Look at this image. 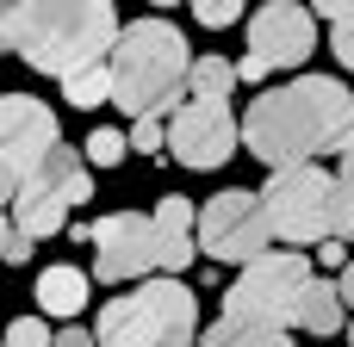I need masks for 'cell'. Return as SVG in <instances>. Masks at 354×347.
I'll return each instance as SVG.
<instances>
[{"instance_id": "cell-13", "label": "cell", "mask_w": 354, "mask_h": 347, "mask_svg": "<svg viewBox=\"0 0 354 347\" xmlns=\"http://www.w3.org/2000/svg\"><path fill=\"white\" fill-rule=\"evenodd\" d=\"M62 224H68L62 192H56L50 180H31V186L19 192V205H12V230H19V236H31V242H44V236H56Z\"/></svg>"}, {"instance_id": "cell-21", "label": "cell", "mask_w": 354, "mask_h": 347, "mask_svg": "<svg viewBox=\"0 0 354 347\" xmlns=\"http://www.w3.org/2000/svg\"><path fill=\"white\" fill-rule=\"evenodd\" d=\"M336 236L354 242V155L336 161Z\"/></svg>"}, {"instance_id": "cell-3", "label": "cell", "mask_w": 354, "mask_h": 347, "mask_svg": "<svg viewBox=\"0 0 354 347\" xmlns=\"http://www.w3.org/2000/svg\"><path fill=\"white\" fill-rule=\"evenodd\" d=\"M193 50L180 37V25H168L162 12H143L118 31L112 43V106H124L131 118H162L168 106H187L193 87Z\"/></svg>"}, {"instance_id": "cell-9", "label": "cell", "mask_w": 354, "mask_h": 347, "mask_svg": "<svg viewBox=\"0 0 354 347\" xmlns=\"http://www.w3.org/2000/svg\"><path fill=\"white\" fill-rule=\"evenodd\" d=\"M199 255L212 261H230V267H255L268 248H274V224H268V205L255 186H224L199 205V230H193Z\"/></svg>"}, {"instance_id": "cell-18", "label": "cell", "mask_w": 354, "mask_h": 347, "mask_svg": "<svg viewBox=\"0 0 354 347\" xmlns=\"http://www.w3.org/2000/svg\"><path fill=\"white\" fill-rule=\"evenodd\" d=\"M230 87H236V62H224V56H199L193 62V99H230Z\"/></svg>"}, {"instance_id": "cell-23", "label": "cell", "mask_w": 354, "mask_h": 347, "mask_svg": "<svg viewBox=\"0 0 354 347\" xmlns=\"http://www.w3.org/2000/svg\"><path fill=\"white\" fill-rule=\"evenodd\" d=\"M187 6H193V19H199L205 31H224V25H236V19H243V6H249V0H187Z\"/></svg>"}, {"instance_id": "cell-26", "label": "cell", "mask_w": 354, "mask_h": 347, "mask_svg": "<svg viewBox=\"0 0 354 347\" xmlns=\"http://www.w3.org/2000/svg\"><path fill=\"white\" fill-rule=\"evenodd\" d=\"M311 261H317V267H336V273H342L354 255H348V242H342V236H330V242H317V255H311Z\"/></svg>"}, {"instance_id": "cell-25", "label": "cell", "mask_w": 354, "mask_h": 347, "mask_svg": "<svg viewBox=\"0 0 354 347\" xmlns=\"http://www.w3.org/2000/svg\"><path fill=\"white\" fill-rule=\"evenodd\" d=\"M330 56H336V62L354 75V12H342V19L330 25Z\"/></svg>"}, {"instance_id": "cell-35", "label": "cell", "mask_w": 354, "mask_h": 347, "mask_svg": "<svg viewBox=\"0 0 354 347\" xmlns=\"http://www.w3.org/2000/svg\"><path fill=\"white\" fill-rule=\"evenodd\" d=\"M342 335H348V347H354V323H348V329H342Z\"/></svg>"}, {"instance_id": "cell-19", "label": "cell", "mask_w": 354, "mask_h": 347, "mask_svg": "<svg viewBox=\"0 0 354 347\" xmlns=\"http://www.w3.org/2000/svg\"><path fill=\"white\" fill-rule=\"evenodd\" d=\"M81 155H87V168H118V161L131 155V130L93 124V130H87V143H81Z\"/></svg>"}, {"instance_id": "cell-15", "label": "cell", "mask_w": 354, "mask_h": 347, "mask_svg": "<svg viewBox=\"0 0 354 347\" xmlns=\"http://www.w3.org/2000/svg\"><path fill=\"white\" fill-rule=\"evenodd\" d=\"M299 329H305V335H317V341H330V335H342V329H348V304H342L336 279H311L305 310H299Z\"/></svg>"}, {"instance_id": "cell-22", "label": "cell", "mask_w": 354, "mask_h": 347, "mask_svg": "<svg viewBox=\"0 0 354 347\" xmlns=\"http://www.w3.org/2000/svg\"><path fill=\"white\" fill-rule=\"evenodd\" d=\"M6 347H56V335H50V323L31 310V317H12V323H6Z\"/></svg>"}, {"instance_id": "cell-24", "label": "cell", "mask_w": 354, "mask_h": 347, "mask_svg": "<svg viewBox=\"0 0 354 347\" xmlns=\"http://www.w3.org/2000/svg\"><path fill=\"white\" fill-rule=\"evenodd\" d=\"M131 149L137 155H162L168 149V124L162 118H131Z\"/></svg>"}, {"instance_id": "cell-34", "label": "cell", "mask_w": 354, "mask_h": 347, "mask_svg": "<svg viewBox=\"0 0 354 347\" xmlns=\"http://www.w3.org/2000/svg\"><path fill=\"white\" fill-rule=\"evenodd\" d=\"M149 6H187V0H149Z\"/></svg>"}, {"instance_id": "cell-27", "label": "cell", "mask_w": 354, "mask_h": 347, "mask_svg": "<svg viewBox=\"0 0 354 347\" xmlns=\"http://www.w3.org/2000/svg\"><path fill=\"white\" fill-rule=\"evenodd\" d=\"M56 347H100V341H93V329H81V323H62V329H56Z\"/></svg>"}, {"instance_id": "cell-7", "label": "cell", "mask_w": 354, "mask_h": 347, "mask_svg": "<svg viewBox=\"0 0 354 347\" xmlns=\"http://www.w3.org/2000/svg\"><path fill=\"white\" fill-rule=\"evenodd\" d=\"M261 205H268L274 236L292 242V248H317V242L336 236V174H324L317 161L268 174Z\"/></svg>"}, {"instance_id": "cell-29", "label": "cell", "mask_w": 354, "mask_h": 347, "mask_svg": "<svg viewBox=\"0 0 354 347\" xmlns=\"http://www.w3.org/2000/svg\"><path fill=\"white\" fill-rule=\"evenodd\" d=\"M0 261H6V267H25V261H31V236H19V230H12V242L0 248Z\"/></svg>"}, {"instance_id": "cell-6", "label": "cell", "mask_w": 354, "mask_h": 347, "mask_svg": "<svg viewBox=\"0 0 354 347\" xmlns=\"http://www.w3.org/2000/svg\"><path fill=\"white\" fill-rule=\"evenodd\" d=\"M311 279L317 273H311V255L305 248H268L255 267H243L224 286V310L218 317L261 323V329H299V310H305Z\"/></svg>"}, {"instance_id": "cell-14", "label": "cell", "mask_w": 354, "mask_h": 347, "mask_svg": "<svg viewBox=\"0 0 354 347\" xmlns=\"http://www.w3.org/2000/svg\"><path fill=\"white\" fill-rule=\"evenodd\" d=\"M37 180H50V186L62 192V205H87V199H93V168H87V155L68 149V143L50 149V161H44Z\"/></svg>"}, {"instance_id": "cell-30", "label": "cell", "mask_w": 354, "mask_h": 347, "mask_svg": "<svg viewBox=\"0 0 354 347\" xmlns=\"http://www.w3.org/2000/svg\"><path fill=\"white\" fill-rule=\"evenodd\" d=\"M311 12H317V19H330V25H336V19H342V12H354V0H311Z\"/></svg>"}, {"instance_id": "cell-11", "label": "cell", "mask_w": 354, "mask_h": 347, "mask_svg": "<svg viewBox=\"0 0 354 347\" xmlns=\"http://www.w3.org/2000/svg\"><path fill=\"white\" fill-rule=\"evenodd\" d=\"M317 50V12L299 0H268L249 19V56H261L268 68H305V56Z\"/></svg>"}, {"instance_id": "cell-16", "label": "cell", "mask_w": 354, "mask_h": 347, "mask_svg": "<svg viewBox=\"0 0 354 347\" xmlns=\"http://www.w3.org/2000/svg\"><path fill=\"white\" fill-rule=\"evenodd\" d=\"M199 347H292V341H286V329H261V323H236V317H218V323H205Z\"/></svg>"}, {"instance_id": "cell-10", "label": "cell", "mask_w": 354, "mask_h": 347, "mask_svg": "<svg viewBox=\"0 0 354 347\" xmlns=\"http://www.w3.org/2000/svg\"><path fill=\"white\" fill-rule=\"evenodd\" d=\"M236 143H243V124L230 118V99H193L187 93V106L168 118V155L193 174L224 168L236 155Z\"/></svg>"}, {"instance_id": "cell-8", "label": "cell", "mask_w": 354, "mask_h": 347, "mask_svg": "<svg viewBox=\"0 0 354 347\" xmlns=\"http://www.w3.org/2000/svg\"><path fill=\"white\" fill-rule=\"evenodd\" d=\"M56 143V106H44L37 93H0V211L19 205V192L44 174Z\"/></svg>"}, {"instance_id": "cell-20", "label": "cell", "mask_w": 354, "mask_h": 347, "mask_svg": "<svg viewBox=\"0 0 354 347\" xmlns=\"http://www.w3.org/2000/svg\"><path fill=\"white\" fill-rule=\"evenodd\" d=\"M162 230H174V236H193L199 230V205L193 199H180V192H168V199H156V211H149Z\"/></svg>"}, {"instance_id": "cell-17", "label": "cell", "mask_w": 354, "mask_h": 347, "mask_svg": "<svg viewBox=\"0 0 354 347\" xmlns=\"http://www.w3.org/2000/svg\"><path fill=\"white\" fill-rule=\"evenodd\" d=\"M62 99H68V106H81V112L106 106V99H112V62H93V68L68 75V81H62Z\"/></svg>"}, {"instance_id": "cell-5", "label": "cell", "mask_w": 354, "mask_h": 347, "mask_svg": "<svg viewBox=\"0 0 354 347\" xmlns=\"http://www.w3.org/2000/svg\"><path fill=\"white\" fill-rule=\"evenodd\" d=\"M199 261V242L193 236H174L162 230L149 211H112V217H93V286H124V279H180L187 267Z\"/></svg>"}, {"instance_id": "cell-4", "label": "cell", "mask_w": 354, "mask_h": 347, "mask_svg": "<svg viewBox=\"0 0 354 347\" xmlns=\"http://www.w3.org/2000/svg\"><path fill=\"white\" fill-rule=\"evenodd\" d=\"M100 347H199V298L187 279H143L137 292H118L93 317Z\"/></svg>"}, {"instance_id": "cell-1", "label": "cell", "mask_w": 354, "mask_h": 347, "mask_svg": "<svg viewBox=\"0 0 354 347\" xmlns=\"http://www.w3.org/2000/svg\"><path fill=\"white\" fill-rule=\"evenodd\" d=\"M243 143L249 155L280 174V168H305L317 155H354V93L336 75H292L286 87L255 93V106L243 112Z\"/></svg>"}, {"instance_id": "cell-12", "label": "cell", "mask_w": 354, "mask_h": 347, "mask_svg": "<svg viewBox=\"0 0 354 347\" xmlns=\"http://www.w3.org/2000/svg\"><path fill=\"white\" fill-rule=\"evenodd\" d=\"M87 292H93V273H81V267H44L37 286H31L37 317H56V323L81 317V310H87Z\"/></svg>"}, {"instance_id": "cell-2", "label": "cell", "mask_w": 354, "mask_h": 347, "mask_svg": "<svg viewBox=\"0 0 354 347\" xmlns=\"http://www.w3.org/2000/svg\"><path fill=\"white\" fill-rule=\"evenodd\" d=\"M118 31L112 0H12V56L56 87L93 62H112Z\"/></svg>"}, {"instance_id": "cell-31", "label": "cell", "mask_w": 354, "mask_h": 347, "mask_svg": "<svg viewBox=\"0 0 354 347\" xmlns=\"http://www.w3.org/2000/svg\"><path fill=\"white\" fill-rule=\"evenodd\" d=\"M0 56H12V0H0Z\"/></svg>"}, {"instance_id": "cell-32", "label": "cell", "mask_w": 354, "mask_h": 347, "mask_svg": "<svg viewBox=\"0 0 354 347\" xmlns=\"http://www.w3.org/2000/svg\"><path fill=\"white\" fill-rule=\"evenodd\" d=\"M336 292H342V304H348V310H354V261H348V267H342V273H336Z\"/></svg>"}, {"instance_id": "cell-28", "label": "cell", "mask_w": 354, "mask_h": 347, "mask_svg": "<svg viewBox=\"0 0 354 347\" xmlns=\"http://www.w3.org/2000/svg\"><path fill=\"white\" fill-rule=\"evenodd\" d=\"M268 75H274V68H268L261 56H243V62H236V81H249V87H261Z\"/></svg>"}, {"instance_id": "cell-33", "label": "cell", "mask_w": 354, "mask_h": 347, "mask_svg": "<svg viewBox=\"0 0 354 347\" xmlns=\"http://www.w3.org/2000/svg\"><path fill=\"white\" fill-rule=\"evenodd\" d=\"M12 242V211H0V248Z\"/></svg>"}]
</instances>
